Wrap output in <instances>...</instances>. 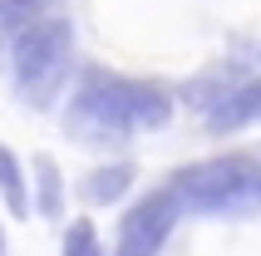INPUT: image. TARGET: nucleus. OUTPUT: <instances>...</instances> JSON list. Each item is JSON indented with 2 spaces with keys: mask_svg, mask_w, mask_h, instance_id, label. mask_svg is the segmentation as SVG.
I'll return each instance as SVG.
<instances>
[{
  "mask_svg": "<svg viewBox=\"0 0 261 256\" xmlns=\"http://www.w3.org/2000/svg\"><path fill=\"white\" fill-rule=\"evenodd\" d=\"M188 212L182 197H177V187H158V192H148L143 202H133L128 217H123V227H118V251L114 256H158L163 242L173 237L177 217Z\"/></svg>",
  "mask_w": 261,
  "mask_h": 256,
  "instance_id": "nucleus-4",
  "label": "nucleus"
},
{
  "mask_svg": "<svg viewBox=\"0 0 261 256\" xmlns=\"http://www.w3.org/2000/svg\"><path fill=\"white\" fill-rule=\"evenodd\" d=\"M192 217H256L261 212V163L247 153L202 158L173 177Z\"/></svg>",
  "mask_w": 261,
  "mask_h": 256,
  "instance_id": "nucleus-3",
  "label": "nucleus"
},
{
  "mask_svg": "<svg viewBox=\"0 0 261 256\" xmlns=\"http://www.w3.org/2000/svg\"><path fill=\"white\" fill-rule=\"evenodd\" d=\"M74 69V30L64 15H40L10 40V79L30 109H49Z\"/></svg>",
  "mask_w": 261,
  "mask_h": 256,
  "instance_id": "nucleus-2",
  "label": "nucleus"
},
{
  "mask_svg": "<svg viewBox=\"0 0 261 256\" xmlns=\"http://www.w3.org/2000/svg\"><path fill=\"white\" fill-rule=\"evenodd\" d=\"M35 207H40L44 217H59L64 212V177H59L55 158H35Z\"/></svg>",
  "mask_w": 261,
  "mask_h": 256,
  "instance_id": "nucleus-9",
  "label": "nucleus"
},
{
  "mask_svg": "<svg viewBox=\"0 0 261 256\" xmlns=\"http://www.w3.org/2000/svg\"><path fill=\"white\" fill-rule=\"evenodd\" d=\"M256 118H261V79H242L217 109H207V128L212 133H237V128L256 123Z\"/></svg>",
  "mask_w": 261,
  "mask_h": 256,
  "instance_id": "nucleus-5",
  "label": "nucleus"
},
{
  "mask_svg": "<svg viewBox=\"0 0 261 256\" xmlns=\"http://www.w3.org/2000/svg\"><path fill=\"white\" fill-rule=\"evenodd\" d=\"M173 118V94L153 79H128L109 69H84L64 109V133L84 148H118L133 133L163 128Z\"/></svg>",
  "mask_w": 261,
  "mask_h": 256,
  "instance_id": "nucleus-1",
  "label": "nucleus"
},
{
  "mask_svg": "<svg viewBox=\"0 0 261 256\" xmlns=\"http://www.w3.org/2000/svg\"><path fill=\"white\" fill-rule=\"evenodd\" d=\"M242 79H247V74H242V69H227V64H222V69H212V74H202V79H192V84H188L192 109H202V114H207V109H217V104L227 99Z\"/></svg>",
  "mask_w": 261,
  "mask_h": 256,
  "instance_id": "nucleus-7",
  "label": "nucleus"
},
{
  "mask_svg": "<svg viewBox=\"0 0 261 256\" xmlns=\"http://www.w3.org/2000/svg\"><path fill=\"white\" fill-rule=\"evenodd\" d=\"M128 187H133V163H109V168H94L84 177V197L103 207V202H118Z\"/></svg>",
  "mask_w": 261,
  "mask_h": 256,
  "instance_id": "nucleus-6",
  "label": "nucleus"
},
{
  "mask_svg": "<svg viewBox=\"0 0 261 256\" xmlns=\"http://www.w3.org/2000/svg\"><path fill=\"white\" fill-rule=\"evenodd\" d=\"M0 197L10 207V217H30V187H25V168L20 158L0 143Z\"/></svg>",
  "mask_w": 261,
  "mask_h": 256,
  "instance_id": "nucleus-8",
  "label": "nucleus"
},
{
  "mask_svg": "<svg viewBox=\"0 0 261 256\" xmlns=\"http://www.w3.org/2000/svg\"><path fill=\"white\" fill-rule=\"evenodd\" d=\"M64 256H103L94 222H69V232H64Z\"/></svg>",
  "mask_w": 261,
  "mask_h": 256,
  "instance_id": "nucleus-10",
  "label": "nucleus"
}]
</instances>
